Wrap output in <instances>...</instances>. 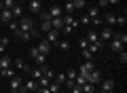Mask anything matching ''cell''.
<instances>
[{"label":"cell","instance_id":"obj_16","mask_svg":"<svg viewBox=\"0 0 127 93\" xmlns=\"http://www.w3.org/2000/svg\"><path fill=\"white\" fill-rule=\"evenodd\" d=\"M112 34H114V32L110 30V28H104V30H102V34H100V40H102V42H108V40L112 38Z\"/></svg>","mask_w":127,"mask_h":93},{"label":"cell","instance_id":"obj_25","mask_svg":"<svg viewBox=\"0 0 127 93\" xmlns=\"http://www.w3.org/2000/svg\"><path fill=\"white\" fill-rule=\"evenodd\" d=\"M55 44H57L62 51H70V42H68V40H57Z\"/></svg>","mask_w":127,"mask_h":93},{"label":"cell","instance_id":"obj_3","mask_svg":"<svg viewBox=\"0 0 127 93\" xmlns=\"http://www.w3.org/2000/svg\"><path fill=\"white\" fill-rule=\"evenodd\" d=\"M87 80H89L91 85H100L102 83V72L97 70V68H93V70L89 72V76H87Z\"/></svg>","mask_w":127,"mask_h":93},{"label":"cell","instance_id":"obj_27","mask_svg":"<svg viewBox=\"0 0 127 93\" xmlns=\"http://www.w3.org/2000/svg\"><path fill=\"white\" fill-rule=\"evenodd\" d=\"M59 89H62V85H59V83H53V80L49 83V91L51 93H59Z\"/></svg>","mask_w":127,"mask_h":93},{"label":"cell","instance_id":"obj_29","mask_svg":"<svg viewBox=\"0 0 127 93\" xmlns=\"http://www.w3.org/2000/svg\"><path fill=\"white\" fill-rule=\"evenodd\" d=\"M125 23H127V15L123 11V15H117V26H125Z\"/></svg>","mask_w":127,"mask_h":93},{"label":"cell","instance_id":"obj_4","mask_svg":"<svg viewBox=\"0 0 127 93\" xmlns=\"http://www.w3.org/2000/svg\"><path fill=\"white\" fill-rule=\"evenodd\" d=\"M11 66H13L15 70H19V72H30V66H28L21 57H19V59H13V62H11Z\"/></svg>","mask_w":127,"mask_h":93},{"label":"cell","instance_id":"obj_6","mask_svg":"<svg viewBox=\"0 0 127 93\" xmlns=\"http://www.w3.org/2000/svg\"><path fill=\"white\" fill-rule=\"evenodd\" d=\"M108 47H110V51H114V53H121L125 44H123V42H119L117 38H110V40H108Z\"/></svg>","mask_w":127,"mask_h":93},{"label":"cell","instance_id":"obj_36","mask_svg":"<svg viewBox=\"0 0 127 93\" xmlns=\"http://www.w3.org/2000/svg\"><path fill=\"white\" fill-rule=\"evenodd\" d=\"M38 17H40V21H51V15H49V11H47V13H38Z\"/></svg>","mask_w":127,"mask_h":93},{"label":"cell","instance_id":"obj_42","mask_svg":"<svg viewBox=\"0 0 127 93\" xmlns=\"http://www.w3.org/2000/svg\"><path fill=\"white\" fill-rule=\"evenodd\" d=\"M106 6H108V0H100L97 2V9H106Z\"/></svg>","mask_w":127,"mask_h":93},{"label":"cell","instance_id":"obj_22","mask_svg":"<svg viewBox=\"0 0 127 93\" xmlns=\"http://www.w3.org/2000/svg\"><path fill=\"white\" fill-rule=\"evenodd\" d=\"M87 17H89V19L100 17V9H97V6H89V13H87Z\"/></svg>","mask_w":127,"mask_h":93},{"label":"cell","instance_id":"obj_26","mask_svg":"<svg viewBox=\"0 0 127 93\" xmlns=\"http://www.w3.org/2000/svg\"><path fill=\"white\" fill-rule=\"evenodd\" d=\"M15 72H17L15 68H6V70H2L0 74H2V76H6V78H13V76H15Z\"/></svg>","mask_w":127,"mask_h":93},{"label":"cell","instance_id":"obj_48","mask_svg":"<svg viewBox=\"0 0 127 93\" xmlns=\"http://www.w3.org/2000/svg\"><path fill=\"white\" fill-rule=\"evenodd\" d=\"M0 38H2V36H0Z\"/></svg>","mask_w":127,"mask_h":93},{"label":"cell","instance_id":"obj_10","mask_svg":"<svg viewBox=\"0 0 127 93\" xmlns=\"http://www.w3.org/2000/svg\"><path fill=\"white\" fill-rule=\"evenodd\" d=\"M45 40H49L51 44H55V42L59 40V30H49V32H47V38H45Z\"/></svg>","mask_w":127,"mask_h":93},{"label":"cell","instance_id":"obj_44","mask_svg":"<svg viewBox=\"0 0 127 93\" xmlns=\"http://www.w3.org/2000/svg\"><path fill=\"white\" fill-rule=\"evenodd\" d=\"M36 93H51V91H49V87H38Z\"/></svg>","mask_w":127,"mask_h":93},{"label":"cell","instance_id":"obj_14","mask_svg":"<svg viewBox=\"0 0 127 93\" xmlns=\"http://www.w3.org/2000/svg\"><path fill=\"white\" fill-rule=\"evenodd\" d=\"M23 89H26V91H38V83H36V80H34V78H32V80H26V83H23Z\"/></svg>","mask_w":127,"mask_h":93},{"label":"cell","instance_id":"obj_15","mask_svg":"<svg viewBox=\"0 0 127 93\" xmlns=\"http://www.w3.org/2000/svg\"><path fill=\"white\" fill-rule=\"evenodd\" d=\"M62 28H64V19L62 17H53L51 19V30H59L62 32Z\"/></svg>","mask_w":127,"mask_h":93},{"label":"cell","instance_id":"obj_18","mask_svg":"<svg viewBox=\"0 0 127 93\" xmlns=\"http://www.w3.org/2000/svg\"><path fill=\"white\" fill-rule=\"evenodd\" d=\"M85 40H87L89 44H93V42H100V34H97V32H89Z\"/></svg>","mask_w":127,"mask_h":93},{"label":"cell","instance_id":"obj_12","mask_svg":"<svg viewBox=\"0 0 127 93\" xmlns=\"http://www.w3.org/2000/svg\"><path fill=\"white\" fill-rule=\"evenodd\" d=\"M102 21L108 23V26H117V13H104V19Z\"/></svg>","mask_w":127,"mask_h":93},{"label":"cell","instance_id":"obj_19","mask_svg":"<svg viewBox=\"0 0 127 93\" xmlns=\"http://www.w3.org/2000/svg\"><path fill=\"white\" fill-rule=\"evenodd\" d=\"M0 19H2L4 23H9L11 19H13V15H11V11H9V9H2V11H0Z\"/></svg>","mask_w":127,"mask_h":93},{"label":"cell","instance_id":"obj_5","mask_svg":"<svg viewBox=\"0 0 127 93\" xmlns=\"http://www.w3.org/2000/svg\"><path fill=\"white\" fill-rule=\"evenodd\" d=\"M62 19H64V26H70V28H72V30H76V28L81 26V23H78L76 19L72 17V15H62Z\"/></svg>","mask_w":127,"mask_h":93},{"label":"cell","instance_id":"obj_45","mask_svg":"<svg viewBox=\"0 0 127 93\" xmlns=\"http://www.w3.org/2000/svg\"><path fill=\"white\" fill-rule=\"evenodd\" d=\"M110 4H112V6H114V4H119V0H108V6H110Z\"/></svg>","mask_w":127,"mask_h":93},{"label":"cell","instance_id":"obj_7","mask_svg":"<svg viewBox=\"0 0 127 93\" xmlns=\"http://www.w3.org/2000/svg\"><path fill=\"white\" fill-rule=\"evenodd\" d=\"M19 89H21V78H19V76H13V78H11L9 93H19Z\"/></svg>","mask_w":127,"mask_h":93},{"label":"cell","instance_id":"obj_35","mask_svg":"<svg viewBox=\"0 0 127 93\" xmlns=\"http://www.w3.org/2000/svg\"><path fill=\"white\" fill-rule=\"evenodd\" d=\"M51 30V21H40V32H49Z\"/></svg>","mask_w":127,"mask_h":93},{"label":"cell","instance_id":"obj_37","mask_svg":"<svg viewBox=\"0 0 127 93\" xmlns=\"http://www.w3.org/2000/svg\"><path fill=\"white\" fill-rule=\"evenodd\" d=\"M76 74H78V72L74 70V68H72V70H68V72H66V76H68L70 80H74V78H76Z\"/></svg>","mask_w":127,"mask_h":93},{"label":"cell","instance_id":"obj_30","mask_svg":"<svg viewBox=\"0 0 127 93\" xmlns=\"http://www.w3.org/2000/svg\"><path fill=\"white\" fill-rule=\"evenodd\" d=\"M6 47H9V38L4 36V38H0V53H2V55H4V49H6Z\"/></svg>","mask_w":127,"mask_h":93},{"label":"cell","instance_id":"obj_31","mask_svg":"<svg viewBox=\"0 0 127 93\" xmlns=\"http://www.w3.org/2000/svg\"><path fill=\"white\" fill-rule=\"evenodd\" d=\"M72 4H74V9H76V11H81V9H85L87 2H85V0H72Z\"/></svg>","mask_w":127,"mask_h":93},{"label":"cell","instance_id":"obj_28","mask_svg":"<svg viewBox=\"0 0 127 93\" xmlns=\"http://www.w3.org/2000/svg\"><path fill=\"white\" fill-rule=\"evenodd\" d=\"M62 11H64V13H68V15H70V13L74 15V11H76V9H74V4H72V2H66V6H64Z\"/></svg>","mask_w":127,"mask_h":93},{"label":"cell","instance_id":"obj_46","mask_svg":"<svg viewBox=\"0 0 127 93\" xmlns=\"http://www.w3.org/2000/svg\"><path fill=\"white\" fill-rule=\"evenodd\" d=\"M2 9H4V4H2V0H0V11H2Z\"/></svg>","mask_w":127,"mask_h":93},{"label":"cell","instance_id":"obj_11","mask_svg":"<svg viewBox=\"0 0 127 93\" xmlns=\"http://www.w3.org/2000/svg\"><path fill=\"white\" fill-rule=\"evenodd\" d=\"M102 91H106V93H112V91H114V80H110V78L102 80Z\"/></svg>","mask_w":127,"mask_h":93},{"label":"cell","instance_id":"obj_43","mask_svg":"<svg viewBox=\"0 0 127 93\" xmlns=\"http://www.w3.org/2000/svg\"><path fill=\"white\" fill-rule=\"evenodd\" d=\"M78 23H91V19L87 17V15H83V17H81V21H78Z\"/></svg>","mask_w":127,"mask_h":93},{"label":"cell","instance_id":"obj_41","mask_svg":"<svg viewBox=\"0 0 127 93\" xmlns=\"http://www.w3.org/2000/svg\"><path fill=\"white\" fill-rule=\"evenodd\" d=\"M70 91H72V93H83V89L78 87V85H72V87H70Z\"/></svg>","mask_w":127,"mask_h":93},{"label":"cell","instance_id":"obj_39","mask_svg":"<svg viewBox=\"0 0 127 93\" xmlns=\"http://www.w3.org/2000/svg\"><path fill=\"white\" fill-rule=\"evenodd\" d=\"M119 62H121V63H127V53H125V51L119 53Z\"/></svg>","mask_w":127,"mask_h":93},{"label":"cell","instance_id":"obj_21","mask_svg":"<svg viewBox=\"0 0 127 93\" xmlns=\"http://www.w3.org/2000/svg\"><path fill=\"white\" fill-rule=\"evenodd\" d=\"M49 15H51V19H53V17H62L64 11L59 9V6H51V9H49Z\"/></svg>","mask_w":127,"mask_h":93},{"label":"cell","instance_id":"obj_32","mask_svg":"<svg viewBox=\"0 0 127 93\" xmlns=\"http://www.w3.org/2000/svg\"><path fill=\"white\" fill-rule=\"evenodd\" d=\"M66 80H68V76H66V72H62V74H57V76H55V83H59V85H64Z\"/></svg>","mask_w":127,"mask_h":93},{"label":"cell","instance_id":"obj_24","mask_svg":"<svg viewBox=\"0 0 127 93\" xmlns=\"http://www.w3.org/2000/svg\"><path fill=\"white\" fill-rule=\"evenodd\" d=\"M81 89H83V93H95V85H91V83H85Z\"/></svg>","mask_w":127,"mask_h":93},{"label":"cell","instance_id":"obj_8","mask_svg":"<svg viewBox=\"0 0 127 93\" xmlns=\"http://www.w3.org/2000/svg\"><path fill=\"white\" fill-rule=\"evenodd\" d=\"M93 62H85V63H83V66H81V70H78V74H81V76H85V78H87V76H89V72L91 70H93Z\"/></svg>","mask_w":127,"mask_h":93},{"label":"cell","instance_id":"obj_9","mask_svg":"<svg viewBox=\"0 0 127 93\" xmlns=\"http://www.w3.org/2000/svg\"><path fill=\"white\" fill-rule=\"evenodd\" d=\"M38 51H40L42 55H49L51 53V42L49 40H40V42H38V47H36Z\"/></svg>","mask_w":127,"mask_h":93},{"label":"cell","instance_id":"obj_1","mask_svg":"<svg viewBox=\"0 0 127 93\" xmlns=\"http://www.w3.org/2000/svg\"><path fill=\"white\" fill-rule=\"evenodd\" d=\"M17 26H19V32H30L32 28H34V21H32L30 17H19Z\"/></svg>","mask_w":127,"mask_h":93},{"label":"cell","instance_id":"obj_23","mask_svg":"<svg viewBox=\"0 0 127 93\" xmlns=\"http://www.w3.org/2000/svg\"><path fill=\"white\" fill-rule=\"evenodd\" d=\"M30 74H32V78L34 80H38L42 76V66H38V68H34V70H30Z\"/></svg>","mask_w":127,"mask_h":93},{"label":"cell","instance_id":"obj_38","mask_svg":"<svg viewBox=\"0 0 127 93\" xmlns=\"http://www.w3.org/2000/svg\"><path fill=\"white\" fill-rule=\"evenodd\" d=\"M2 4H4V9H13V6H15V0H4V2H2Z\"/></svg>","mask_w":127,"mask_h":93},{"label":"cell","instance_id":"obj_13","mask_svg":"<svg viewBox=\"0 0 127 93\" xmlns=\"http://www.w3.org/2000/svg\"><path fill=\"white\" fill-rule=\"evenodd\" d=\"M11 62H13V59H11L9 55H0V72L6 70V68H11Z\"/></svg>","mask_w":127,"mask_h":93},{"label":"cell","instance_id":"obj_20","mask_svg":"<svg viewBox=\"0 0 127 93\" xmlns=\"http://www.w3.org/2000/svg\"><path fill=\"white\" fill-rule=\"evenodd\" d=\"M21 13H23V9H21L19 4H15L13 9H11V15H13V19H19V17H23Z\"/></svg>","mask_w":127,"mask_h":93},{"label":"cell","instance_id":"obj_34","mask_svg":"<svg viewBox=\"0 0 127 93\" xmlns=\"http://www.w3.org/2000/svg\"><path fill=\"white\" fill-rule=\"evenodd\" d=\"M81 53H83V57H85L87 62H91V59H93V53H91L89 49H81Z\"/></svg>","mask_w":127,"mask_h":93},{"label":"cell","instance_id":"obj_47","mask_svg":"<svg viewBox=\"0 0 127 93\" xmlns=\"http://www.w3.org/2000/svg\"><path fill=\"white\" fill-rule=\"evenodd\" d=\"M68 2H72V0H68Z\"/></svg>","mask_w":127,"mask_h":93},{"label":"cell","instance_id":"obj_40","mask_svg":"<svg viewBox=\"0 0 127 93\" xmlns=\"http://www.w3.org/2000/svg\"><path fill=\"white\" fill-rule=\"evenodd\" d=\"M78 47H81V49H87V47H89V42H87L85 38H81V40H78Z\"/></svg>","mask_w":127,"mask_h":93},{"label":"cell","instance_id":"obj_33","mask_svg":"<svg viewBox=\"0 0 127 93\" xmlns=\"http://www.w3.org/2000/svg\"><path fill=\"white\" fill-rule=\"evenodd\" d=\"M49 83H51V78H47V76H40L38 78V87H49Z\"/></svg>","mask_w":127,"mask_h":93},{"label":"cell","instance_id":"obj_17","mask_svg":"<svg viewBox=\"0 0 127 93\" xmlns=\"http://www.w3.org/2000/svg\"><path fill=\"white\" fill-rule=\"evenodd\" d=\"M42 4H40V0H30V13H40Z\"/></svg>","mask_w":127,"mask_h":93},{"label":"cell","instance_id":"obj_2","mask_svg":"<svg viewBox=\"0 0 127 93\" xmlns=\"http://www.w3.org/2000/svg\"><path fill=\"white\" fill-rule=\"evenodd\" d=\"M30 55L34 57V62H36L38 66H45V63H47V55H42L36 47H34V49H30Z\"/></svg>","mask_w":127,"mask_h":93}]
</instances>
